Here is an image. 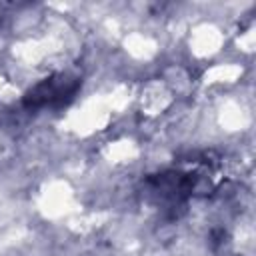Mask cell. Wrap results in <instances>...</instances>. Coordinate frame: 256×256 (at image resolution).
Wrapping results in <instances>:
<instances>
[{"label":"cell","instance_id":"obj_1","mask_svg":"<svg viewBox=\"0 0 256 256\" xmlns=\"http://www.w3.org/2000/svg\"><path fill=\"white\" fill-rule=\"evenodd\" d=\"M82 80L72 72H58L52 74L38 84H34L24 94V106L28 110H42V108H56L70 102L76 92L80 90Z\"/></svg>","mask_w":256,"mask_h":256}]
</instances>
